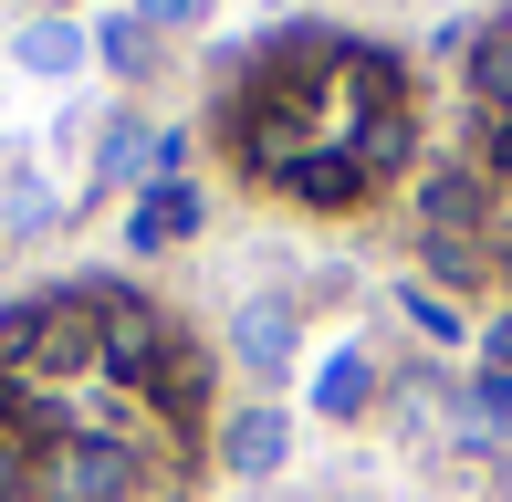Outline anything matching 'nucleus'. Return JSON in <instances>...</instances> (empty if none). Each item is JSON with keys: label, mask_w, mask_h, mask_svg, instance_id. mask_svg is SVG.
<instances>
[{"label": "nucleus", "mask_w": 512, "mask_h": 502, "mask_svg": "<svg viewBox=\"0 0 512 502\" xmlns=\"http://www.w3.org/2000/svg\"><path fill=\"white\" fill-rule=\"evenodd\" d=\"M283 450H293V419H283V408H241V419L220 429V461L251 471V482H262V471H283Z\"/></svg>", "instance_id": "5"}, {"label": "nucleus", "mask_w": 512, "mask_h": 502, "mask_svg": "<svg viewBox=\"0 0 512 502\" xmlns=\"http://www.w3.org/2000/svg\"><path fill=\"white\" fill-rule=\"evenodd\" d=\"M492 157H502V168H512V126H502V136H492Z\"/></svg>", "instance_id": "18"}, {"label": "nucleus", "mask_w": 512, "mask_h": 502, "mask_svg": "<svg viewBox=\"0 0 512 502\" xmlns=\"http://www.w3.org/2000/svg\"><path fill=\"white\" fill-rule=\"evenodd\" d=\"M471 408H481V419H512V367L481 377V387H471Z\"/></svg>", "instance_id": "16"}, {"label": "nucleus", "mask_w": 512, "mask_h": 502, "mask_svg": "<svg viewBox=\"0 0 512 502\" xmlns=\"http://www.w3.org/2000/svg\"><path fill=\"white\" fill-rule=\"evenodd\" d=\"M366 398H377V367H366L356 346H345V356H324V377H314V408H324V419H356Z\"/></svg>", "instance_id": "9"}, {"label": "nucleus", "mask_w": 512, "mask_h": 502, "mask_svg": "<svg viewBox=\"0 0 512 502\" xmlns=\"http://www.w3.org/2000/svg\"><path fill=\"white\" fill-rule=\"evenodd\" d=\"M199 11H209V0H136V21H147V32H189Z\"/></svg>", "instance_id": "14"}, {"label": "nucleus", "mask_w": 512, "mask_h": 502, "mask_svg": "<svg viewBox=\"0 0 512 502\" xmlns=\"http://www.w3.org/2000/svg\"><path fill=\"white\" fill-rule=\"evenodd\" d=\"M84 42H95V32H74V21H53V11H42V21H21V42H11V53L32 63V74H74V63H84Z\"/></svg>", "instance_id": "8"}, {"label": "nucleus", "mask_w": 512, "mask_h": 502, "mask_svg": "<svg viewBox=\"0 0 512 502\" xmlns=\"http://www.w3.org/2000/svg\"><path fill=\"white\" fill-rule=\"evenodd\" d=\"M126 231H136V251H168V241H189V231H199V189L157 178V189L136 199V220H126Z\"/></svg>", "instance_id": "7"}, {"label": "nucleus", "mask_w": 512, "mask_h": 502, "mask_svg": "<svg viewBox=\"0 0 512 502\" xmlns=\"http://www.w3.org/2000/svg\"><path fill=\"white\" fill-rule=\"evenodd\" d=\"M136 387H157V408H168V429H199V408H209V367H199V346H178L168 335V356H157Z\"/></svg>", "instance_id": "4"}, {"label": "nucleus", "mask_w": 512, "mask_h": 502, "mask_svg": "<svg viewBox=\"0 0 512 502\" xmlns=\"http://www.w3.org/2000/svg\"><path fill=\"white\" fill-rule=\"evenodd\" d=\"M95 293V335H105V377H147L157 356H168V325H157L136 293H115V283H84Z\"/></svg>", "instance_id": "2"}, {"label": "nucleus", "mask_w": 512, "mask_h": 502, "mask_svg": "<svg viewBox=\"0 0 512 502\" xmlns=\"http://www.w3.org/2000/svg\"><path fill=\"white\" fill-rule=\"evenodd\" d=\"M471 74H481V105H502V116H512V21H502V32H481Z\"/></svg>", "instance_id": "12"}, {"label": "nucleus", "mask_w": 512, "mask_h": 502, "mask_svg": "<svg viewBox=\"0 0 512 502\" xmlns=\"http://www.w3.org/2000/svg\"><path fill=\"white\" fill-rule=\"evenodd\" d=\"M429 262L450 272V283H481V251H471V241H429Z\"/></svg>", "instance_id": "15"}, {"label": "nucleus", "mask_w": 512, "mask_h": 502, "mask_svg": "<svg viewBox=\"0 0 512 502\" xmlns=\"http://www.w3.org/2000/svg\"><path fill=\"white\" fill-rule=\"evenodd\" d=\"M471 220H481V189L471 178H429V241H471Z\"/></svg>", "instance_id": "10"}, {"label": "nucleus", "mask_w": 512, "mask_h": 502, "mask_svg": "<svg viewBox=\"0 0 512 502\" xmlns=\"http://www.w3.org/2000/svg\"><path fill=\"white\" fill-rule=\"evenodd\" d=\"M272 189L314 199V210H345V199H366V157H356V147H335V157H293Z\"/></svg>", "instance_id": "6"}, {"label": "nucleus", "mask_w": 512, "mask_h": 502, "mask_svg": "<svg viewBox=\"0 0 512 502\" xmlns=\"http://www.w3.org/2000/svg\"><path fill=\"white\" fill-rule=\"evenodd\" d=\"M95 42H105V63H115V74H147V21H136V11H115Z\"/></svg>", "instance_id": "13"}, {"label": "nucleus", "mask_w": 512, "mask_h": 502, "mask_svg": "<svg viewBox=\"0 0 512 502\" xmlns=\"http://www.w3.org/2000/svg\"><path fill=\"white\" fill-rule=\"evenodd\" d=\"M408 314H418V325H429V335H439V346H450V335H460V314H450V304H439V293H408Z\"/></svg>", "instance_id": "17"}, {"label": "nucleus", "mask_w": 512, "mask_h": 502, "mask_svg": "<svg viewBox=\"0 0 512 502\" xmlns=\"http://www.w3.org/2000/svg\"><path fill=\"white\" fill-rule=\"evenodd\" d=\"M230 356H241L251 377H283V356H293V304H283V293H251V304H241Z\"/></svg>", "instance_id": "3"}, {"label": "nucleus", "mask_w": 512, "mask_h": 502, "mask_svg": "<svg viewBox=\"0 0 512 502\" xmlns=\"http://www.w3.org/2000/svg\"><path fill=\"white\" fill-rule=\"evenodd\" d=\"M147 126H136V116H105V157H95V178H105V189H115V178H136V168H147Z\"/></svg>", "instance_id": "11"}, {"label": "nucleus", "mask_w": 512, "mask_h": 502, "mask_svg": "<svg viewBox=\"0 0 512 502\" xmlns=\"http://www.w3.org/2000/svg\"><path fill=\"white\" fill-rule=\"evenodd\" d=\"M147 482V461H136L115 429H84V440H53L32 461V502H126Z\"/></svg>", "instance_id": "1"}, {"label": "nucleus", "mask_w": 512, "mask_h": 502, "mask_svg": "<svg viewBox=\"0 0 512 502\" xmlns=\"http://www.w3.org/2000/svg\"><path fill=\"white\" fill-rule=\"evenodd\" d=\"M502 272H512V241H502Z\"/></svg>", "instance_id": "19"}]
</instances>
